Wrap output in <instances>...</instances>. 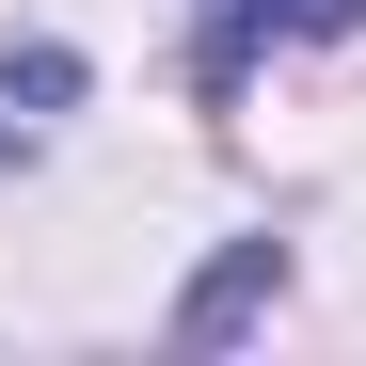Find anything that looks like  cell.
Returning a JSON list of instances; mask_svg holds the SVG:
<instances>
[{
  "label": "cell",
  "mask_w": 366,
  "mask_h": 366,
  "mask_svg": "<svg viewBox=\"0 0 366 366\" xmlns=\"http://www.w3.org/2000/svg\"><path fill=\"white\" fill-rule=\"evenodd\" d=\"M255 287H287V255H271V239H239V255H223V271H207L192 302H175V335H223V319H239Z\"/></svg>",
  "instance_id": "2"
},
{
  "label": "cell",
  "mask_w": 366,
  "mask_h": 366,
  "mask_svg": "<svg viewBox=\"0 0 366 366\" xmlns=\"http://www.w3.org/2000/svg\"><path fill=\"white\" fill-rule=\"evenodd\" d=\"M287 32H366V0H207V96L239 80V48H287Z\"/></svg>",
  "instance_id": "1"
}]
</instances>
